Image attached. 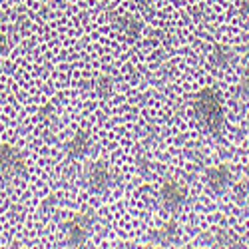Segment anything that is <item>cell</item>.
Returning a JSON list of instances; mask_svg holds the SVG:
<instances>
[{"label":"cell","mask_w":249,"mask_h":249,"mask_svg":"<svg viewBox=\"0 0 249 249\" xmlns=\"http://www.w3.org/2000/svg\"><path fill=\"white\" fill-rule=\"evenodd\" d=\"M194 114L201 122V126L207 134H212V136L221 134L223 124H225V114L221 106V98L215 90L205 88L196 96Z\"/></svg>","instance_id":"6da1fadb"},{"label":"cell","mask_w":249,"mask_h":249,"mask_svg":"<svg viewBox=\"0 0 249 249\" xmlns=\"http://www.w3.org/2000/svg\"><path fill=\"white\" fill-rule=\"evenodd\" d=\"M26 172V160L24 154L8 146V143H2L0 146V183H10L14 179H18Z\"/></svg>","instance_id":"7a4b0ae2"},{"label":"cell","mask_w":249,"mask_h":249,"mask_svg":"<svg viewBox=\"0 0 249 249\" xmlns=\"http://www.w3.org/2000/svg\"><path fill=\"white\" fill-rule=\"evenodd\" d=\"M94 225V215L88 213H76L72 219L62 223V231H64V241L68 247H80L88 241L90 230Z\"/></svg>","instance_id":"3957f363"},{"label":"cell","mask_w":249,"mask_h":249,"mask_svg":"<svg viewBox=\"0 0 249 249\" xmlns=\"http://www.w3.org/2000/svg\"><path fill=\"white\" fill-rule=\"evenodd\" d=\"M188 199V190L178 181H165L160 192H158V201L165 212H178L185 205Z\"/></svg>","instance_id":"277c9868"},{"label":"cell","mask_w":249,"mask_h":249,"mask_svg":"<svg viewBox=\"0 0 249 249\" xmlns=\"http://www.w3.org/2000/svg\"><path fill=\"white\" fill-rule=\"evenodd\" d=\"M86 183H88V190L92 194L102 196V194H108L110 188L114 185V176L104 161H96L90 165L88 176H86Z\"/></svg>","instance_id":"5b68a950"},{"label":"cell","mask_w":249,"mask_h":249,"mask_svg":"<svg viewBox=\"0 0 249 249\" xmlns=\"http://www.w3.org/2000/svg\"><path fill=\"white\" fill-rule=\"evenodd\" d=\"M203 179H205V185L215 196H223L227 190L231 188V183H233L231 170L227 168V165H213V168H207Z\"/></svg>","instance_id":"8992f818"},{"label":"cell","mask_w":249,"mask_h":249,"mask_svg":"<svg viewBox=\"0 0 249 249\" xmlns=\"http://www.w3.org/2000/svg\"><path fill=\"white\" fill-rule=\"evenodd\" d=\"M150 241L158 247H172V245H178L179 243V230L176 221H170L168 225H163L161 230H156L152 235H150Z\"/></svg>","instance_id":"52a82bcc"},{"label":"cell","mask_w":249,"mask_h":249,"mask_svg":"<svg viewBox=\"0 0 249 249\" xmlns=\"http://www.w3.org/2000/svg\"><path fill=\"white\" fill-rule=\"evenodd\" d=\"M90 146H92V142H90L88 132H76L74 138L66 143V152L72 158H84L90 152Z\"/></svg>","instance_id":"ba28073f"},{"label":"cell","mask_w":249,"mask_h":249,"mask_svg":"<svg viewBox=\"0 0 249 249\" xmlns=\"http://www.w3.org/2000/svg\"><path fill=\"white\" fill-rule=\"evenodd\" d=\"M231 64H235V52L230 46H217L212 52V66L217 70H227Z\"/></svg>","instance_id":"9c48e42d"},{"label":"cell","mask_w":249,"mask_h":249,"mask_svg":"<svg viewBox=\"0 0 249 249\" xmlns=\"http://www.w3.org/2000/svg\"><path fill=\"white\" fill-rule=\"evenodd\" d=\"M118 24H120V28L126 32L130 38H136L138 32H140V20H138L136 16H132V14L120 16V18H118Z\"/></svg>","instance_id":"30bf717a"},{"label":"cell","mask_w":249,"mask_h":249,"mask_svg":"<svg viewBox=\"0 0 249 249\" xmlns=\"http://www.w3.org/2000/svg\"><path fill=\"white\" fill-rule=\"evenodd\" d=\"M235 94H237L239 100H249V66L241 74V80H239V84H237Z\"/></svg>","instance_id":"8fae6325"},{"label":"cell","mask_w":249,"mask_h":249,"mask_svg":"<svg viewBox=\"0 0 249 249\" xmlns=\"http://www.w3.org/2000/svg\"><path fill=\"white\" fill-rule=\"evenodd\" d=\"M94 90L98 92V94H108L110 90H112V78L110 76H98L96 80H94Z\"/></svg>","instance_id":"7c38bea8"},{"label":"cell","mask_w":249,"mask_h":249,"mask_svg":"<svg viewBox=\"0 0 249 249\" xmlns=\"http://www.w3.org/2000/svg\"><path fill=\"white\" fill-rule=\"evenodd\" d=\"M247 176H249V165H247Z\"/></svg>","instance_id":"4fadbf2b"}]
</instances>
